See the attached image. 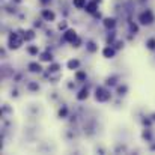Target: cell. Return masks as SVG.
Instances as JSON below:
<instances>
[{
    "instance_id": "1",
    "label": "cell",
    "mask_w": 155,
    "mask_h": 155,
    "mask_svg": "<svg viewBox=\"0 0 155 155\" xmlns=\"http://www.w3.org/2000/svg\"><path fill=\"white\" fill-rule=\"evenodd\" d=\"M74 3H75L77 6H81V5H83V0H74Z\"/></svg>"
},
{
    "instance_id": "2",
    "label": "cell",
    "mask_w": 155,
    "mask_h": 155,
    "mask_svg": "<svg viewBox=\"0 0 155 155\" xmlns=\"http://www.w3.org/2000/svg\"><path fill=\"white\" fill-rule=\"evenodd\" d=\"M105 54H107V56H108V54L111 56V54H113V51H111V50H105Z\"/></svg>"
}]
</instances>
